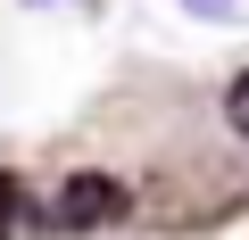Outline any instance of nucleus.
<instances>
[{"instance_id": "nucleus-1", "label": "nucleus", "mask_w": 249, "mask_h": 240, "mask_svg": "<svg viewBox=\"0 0 249 240\" xmlns=\"http://www.w3.org/2000/svg\"><path fill=\"white\" fill-rule=\"evenodd\" d=\"M124 207H133V191H124L116 174H67L50 191L42 224L50 232H108V224H124Z\"/></svg>"}, {"instance_id": "nucleus-2", "label": "nucleus", "mask_w": 249, "mask_h": 240, "mask_svg": "<svg viewBox=\"0 0 249 240\" xmlns=\"http://www.w3.org/2000/svg\"><path fill=\"white\" fill-rule=\"evenodd\" d=\"M166 9H183L199 25H249V0H166Z\"/></svg>"}, {"instance_id": "nucleus-3", "label": "nucleus", "mask_w": 249, "mask_h": 240, "mask_svg": "<svg viewBox=\"0 0 249 240\" xmlns=\"http://www.w3.org/2000/svg\"><path fill=\"white\" fill-rule=\"evenodd\" d=\"M224 116H232V133L249 141V75H232V91H224Z\"/></svg>"}, {"instance_id": "nucleus-4", "label": "nucleus", "mask_w": 249, "mask_h": 240, "mask_svg": "<svg viewBox=\"0 0 249 240\" xmlns=\"http://www.w3.org/2000/svg\"><path fill=\"white\" fill-rule=\"evenodd\" d=\"M25 9H42V17H100V0H25Z\"/></svg>"}, {"instance_id": "nucleus-5", "label": "nucleus", "mask_w": 249, "mask_h": 240, "mask_svg": "<svg viewBox=\"0 0 249 240\" xmlns=\"http://www.w3.org/2000/svg\"><path fill=\"white\" fill-rule=\"evenodd\" d=\"M17 199H25V191H17L9 174H0V240H9V232H17Z\"/></svg>"}]
</instances>
